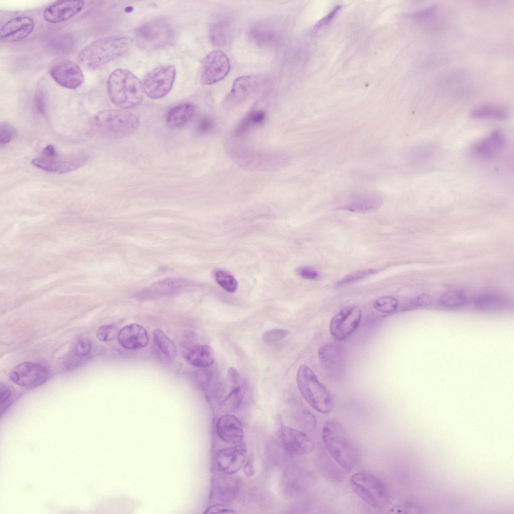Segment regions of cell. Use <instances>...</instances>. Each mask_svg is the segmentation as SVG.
Instances as JSON below:
<instances>
[{
	"label": "cell",
	"instance_id": "cell-1",
	"mask_svg": "<svg viewBox=\"0 0 514 514\" xmlns=\"http://www.w3.org/2000/svg\"><path fill=\"white\" fill-rule=\"evenodd\" d=\"M132 44V39L127 36L102 38L84 47L78 55L77 61L86 69L94 70L125 54Z\"/></svg>",
	"mask_w": 514,
	"mask_h": 514
},
{
	"label": "cell",
	"instance_id": "cell-2",
	"mask_svg": "<svg viewBox=\"0 0 514 514\" xmlns=\"http://www.w3.org/2000/svg\"><path fill=\"white\" fill-rule=\"evenodd\" d=\"M106 88L110 101L124 109L132 108L139 105L144 93L139 78L123 68H117L111 72L107 81Z\"/></svg>",
	"mask_w": 514,
	"mask_h": 514
},
{
	"label": "cell",
	"instance_id": "cell-3",
	"mask_svg": "<svg viewBox=\"0 0 514 514\" xmlns=\"http://www.w3.org/2000/svg\"><path fill=\"white\" fill-rule=\"evenodd\" d=\"M323 442L332 458L342 468L352 469L357 461V452L337 421H326L322 429Z\"/></svg>",
	"mask_w": 514,
	"mask_h": 514
},
{
	"label": "cell",
	"instance_id": "cell-4",
	"mask_svg": "<svg viewBox=\"0 0 514 514\" xmlns=\"http://www.w3.org/2000/svg\"><path fill=\"white\" fill-rule=\"evenodd\" d=\"M297 383L303 398L313 409L323 414L332 411L333 402L330 393L313 371L304 364L298 369Z\"/></svg>",
	"mask_w": 514,
	"mask_h": 514
},
{
	"label": "cell",
	"instance_id": "cell-5",
	"mask_svg": "<svg viewBox=\"0 0 514 514\" xmlns=\"http://www.w3.org/2000/svg\"><path fill=\"white\" fill-rule=\"evenodd\" d=\"M93 124L100 134L107 137L121 138L133 134L138 128L139 120L133 113L124 110L107 109L97 112Z\"/></svg>",
	"mask_w": 514,
	"mask_h": 514
},
{
	"label": "cell",
	"instance_id": "cell-6",
	"mask_svg": "<svg viewBox=\"0 0 514 514\" xmlns=\"http://www.w3.org/2000/svg\"><path fill=\"white\" fill-rule=\"evenodd\" d=\"M350 483L354 493L370 506L381 508L388 503V489L376 475L367 472H358L351 476Z\"/></svg>",
	"mask_w": 514,
	"mask_h": 514
},
{
	"label": "cell",
	"instance_id": "cell-7",
	"mask_svg": "<svg viewBox=\"0 0 514 514\" xmlns=\"http://www.w3.org/2000/svg\"><path fill=\"white\" fill-rule=\"evenodd\" d=\"M138 43L147 49H155L169 44L174 38L170 25L163 20H154L140 25L135 32Z\"/></svg>",
	"mask_w": 514,
	"mask_h": 514
},
{
	"label": "cell",
	"instance_id": "cell-8",
	"mask_svg": "<svg viewBox=\"0 0 514 514\" xmlns=\"http://www.w3.org/2000/svg\"><path fill=\"white\" fill-rule=\"evenodd\" d=\"M175 75L176 70L173 65H162L154 68L143 81L144 92L152 99L164 97L171 90Z\"/></svg>",
	"mask_w": 514,
	"mask_h": 514
},
{
	"label": "cell",
	"instance_id": "cell-9",
	"mask_svg": "<svg viewBox=\"0 0 514 514\" xmlns=\"http://www.w3.org/2000/svg\"><path fill=\"white\" fill-rule=\"evenodd\" d=\"M83 154L60 155L57 152L51 156L42 154L34 158L32 163L35 167L45 171L65 173L81 167L87 161Z\"/></svg>",
	"mask_w": 514,
	"mask_h": 514
},
{
	"label": "cell",
	"instance_id": "cell-10",
	"mask_svg": "<svg viewBox=\"0 0 514 514\" xmlns=\"http://www.w3.org/2000/svg\"><path fill=\"white\" fill-rule=\"evenodd\" d=\"M361 318L362 311L358 307L353 305L344 307L330 321L331 335L337 340L346 339L357 329Z\"/></svg>",
	"mask_w": 514,
	"mask_h": 514
},
{
	"label": "cell",
	"instance_id": "cell-11",
	"mask_svg": "<svg viewBox=\"0 0 514 514\" xmlns=\"http://www.w3.org/2000/svg\"><path fill=\"white\" fill-rule=\"evenodd\" d=\"M278 434L283 448L292 456L304 455L312 452L314 449V442L303 431L281 423Z\"/></svg>",
	"mask_w": 514,
	"mask_h": 514
},
{
	"label": "cell",
	"instance_id": "cell-12",
	"mask_svg": "<svg viewBox=\"0 0 514 514\" xmlns=\"http://www.w3.org/2000/svg\"><path fill=\"white\" fill-rule=\"evenodd\" d=\"M230 68L229 59L222 51L214 50L204 59L201 69V79L205 85H210L223 79Z\"/></svg>",
	"mask_w": 514,
	"mask_h": 514
},
{
	"label": "cell",
	"instance_id": "cell-13",
	"mask_svg": "<svg viewBox=\"0 0 514 514\" xmlns=\"http://www.w3.org/2000/svg\"><path fill=\"white\" fill-rule=\"evenodd\" d=\"M48 371L46 367L37 363L25 362L16 366L9 378L14 383L23 387L36 388L45 383Z\"/></svg>",
	"mask_w": 514,
	"mask_h": 514
},
{
	"label": "cell",
	"instance_id": "cell-14",
	"mask_svg": "<svg viewBox=\"0 0 514 514\" xmlns=\"http://www.w3.org/2000/svg\"><path fill=\"white\" fill-rule=\"evenodd\" d=\"M52 79L63 87L75 89L84 82V75L80 67L75 62L66 60L60 62L50 70Z\"/></svg>",
	"mask_w": 514,
	"mask_h": 514
},
{
	"label": "cell",
	"instance_id": "cell-15",
	"mask_svg": "<svg viewBox=\"0 0 514 514\" xmlns=\"http://www.w3.org/2000/svg\"><path fill=\"white\" fill-rule=\"evenodd\" d=\"M245 453L246 449L243 444L220 449L216 458L218 470L226 475L235 473L244 465Z\"/></svg>",
	"mask_w": 514,
	"mask_h": 514
},
{
	"label": "cell",
	"instance_id": "cell-16",
	"mask_svg": "<svg viewBox=\"0 0 514 514\" xmlns=\"http://www.w3.org/2000/svg\"><path fill=\"white\" fill-rule=\"evenodd\" d=\"M35 23L27 16H18L6 22L0 30V39L4 42H15L28 37L33 31Z\"/></svg>",
	"mask_w": 514,
	"mask_h": 514
},
{
	"label": "cell",
	"instance_id": "cell-17",
	"mask_svg": "<svg viewBox=\"0 0 514 514\" xmlns=\"http://www.w3.org/2000/svg\"><path fill=\"white\" fill-rule=\"evenodd\" d=\"M84 6L82 1H59L48 6L44 11V20L50 23L66 21L79 14Z\"/></svg>",
	"mask_w": 514,
	"mask_h": 514
},
{
	"label": "cell",
	"instance_id": "cell-18",
	"mask_svg": "<svg viewBox=\"0 0 514 514\" xmlns=\"http://www.w3.org/2000/svg\"><path fill=\"white\" fill-rule=\"evenodd\" d=\"M216 432L224 442L234 445L242 444L244 432L240 420L234 415L225 414L217 420Z\"/></svg>",
	"mask_w": 514,
	"mask_h": 514
},
{
	"label": "cell",
	"instance_id": "cell-19",
	"mask_svg": "<svg viewBox=\"0 0 514 514\" xmlns=\"http://www.w3.org/2000/svg\"><path fill=\"white\" fill-rule=\"evenodd\" d=\"M190 285V282L184 279L167 278L143 290L136 296L139 298H148L172 295L186 290Z\"/></svg>",
	"mask_w": 514,
	"mask_h": 514
},
{
	"label": "cell",
	"instance_id": "cell-20",
	"mask_svg": "<svg viewBox=\"0 0 514 514\" xmlns=\"http://www.w3.org/2000/svg\"><path fill=\"white\" fill-rule=\"evenodd\" d=\"M261 80L260 77L255 75H244L236 78L225 98V104L231 106L246 99L257 89Z\"/></svg>",
	"mask_w": 514,
	"mask_h": 514
},
{
	"label": "cell",
	"instance_id": "cell-21",
	"mask_svg": "<svg viewBox=\"0 0 514 514\" xmlns=\"http://www.w3.org/2000/svg\"><path fill=\"white\" fill-rule=\"evenodd\" d=\"M505 143L504 135L500 131L496 130L475 144L471 151L476 157L487 160L499 153L504 148Z\"/></svg>",
	"mask_w": 514,
	"mask_h": 514
},
{
	"label": "cell",
	"instance_id": "cell-22",
	"mask_svg": "<svg viewBox=\"0 0 514 514\" xmlns=\"http://www.w3.org/2000/svg\"><path fill=\"white\" fill-rule=\"evenodd\" d=\"M117 339L121 346L128 349L142 348L149 343L146 330L138 324L123 327L118 331Z\"/></svg>",
	"mask_w": 514,
	"mask_h": 514
},
{
	"label": "cell",
	"instance_id": "cell-23",
	"mask_svg": "<svg viewBox=\"0 0 514 514\" xmlns=\"http://www.w3.org/2000/svg\"><path fill=\"white\" fill-rule=\"evenodd\" d=\"M319 359L322 366L330 372L339 370L343 363L341 346L335 343L322 345L318 350Z\"/></svg>",
	"mask_w": 514,
	"mask_h": 514
},
{
	"label": "cell",
	"instance_id": "cell-24",
	"mask_svg": "<svg viewBox=\"0 0 514 514\" xmlns=\"http://www.w3.org/2000/svg\"><path fill=\"white\" fill-rule=\"evenodd\" d=\"M184 358L192 366L206 368L213 364L215 354L209 345L196 344L187 349L185 353Z\"/></svg>",
	"mask_w": 514,
	"mask_h": 514
},
{
	"label": "cell",
	"instance_id": "cell-25",
	"mask_svg": "<svg viewBox=\"0 0 514 514\" xmlns=\"http://www.w3.org/2000/svg\"><path fill=\"white\" fill-rule=\"evenodd\" d=\"M382 204V200L379 196H367L358 198L344 205H340L336 207L334 210L365 213L378 209Z\"/></svg>",
	"mask_w": 514,
	"mask_h": 514
},
{
	"label": "cell",
	"instance_id": "cell-26",
	"mask_svg": "<svg viewBox=\"0 0 514 514\" xmlns=\"http://www.w3.org/2000/svg\"><path fill=\"white\" fill-rule=\"evenodd\" d=\"M194 106L190 103L178 105L170 109L166 115V122L170 126L177 127L187 123L193 116Z\"/></svg>",
	"mask_w": 514,
	"mask_h": 514
},
{
	"label": "cell",
	"instance_id": "cell-27",
	"mask_svg": "<svg viewBox=\"0 0 514 514\" xmlns=\"http://www.w3.org/2000/svg\"><path fill=\"white\" fill-rule=\"evenodd\" d=\"M472 117L477 119H493L503 120L508 118L509 110L505 107L495 104H484L474 108L471 111Z\"/></svg>",
	"mask_w": 514,
	"mask_h": 514
},
{
	"label": "cell",
	"instance_id": "cell-28",
	"mask_svg": "<svg viewBox=\"0 0 514 514\" xmlns=\"http://www.w3.org/2000/svg\"><path fill=\"white\" fill-rule=\"evenodd\" d=\"M231 37L230 24L221 20L214 24L209 31V38L215 46L221 47L227 44Z\"/></svg>",
	"mask_w": 514,
	"mask_h": 514
},
{
	"label": "cell",
	"instance_id": "cell-29",
	"mask_svg": "<svg viewBox=\"0 0 514 514\" xmlns=\"http://www.w3.org/2000/svg\"><path fill=\"white\" fill-rule=\"evenodd\" d=\"M250 37L256 44L269 47L276 41V32L270 26L265 24H258L253 26L249 32Z\"/></svg>",
	"mask_w": 514,
	"mask_h": 514
},
{
	"label": "cell",
	"instance_id": "cell-30",
	"mask_svg": "<svg viewBox=\"0 0 514 514\" xmlns=\"http://www.w3.org/2000/svg\"><path fill=\"white\" fill-rule=\"evenodd\" d=\"M154 341L162 352L170 360L175 359L177 349L174 343L160 329L153 332Z\"/></svg>",
	"mask_w": 514,
	"mask_h": 514
},
{
	"label": "cell",
	"instance_id": "cell-31",
	"mask_svg": "<svg viewBox=\"0 0 514 514\" xmlns=\"http://www.w3.org/2000/svg\"><path fill=\"white\" fill-rule=\"evenodd\" d=\"M245 387H236L223 400L221 409L223 412H230L237 409L242 400L245 393Z\"/></svg>",
	"mask_w": 514,
	"mask_h": 514
},
{
	"label": "cell",
	"instance_id": "cell-32",
	"mask_svg": "<svg viewBox=\"0 0 514 514\" xmlns=\"http://www.w3.org/2000/svg\"><path fill=\"white\" fill-rule=\"evenodd\" d=\"M265 118V112L261 110H253L241 121L236 131V134L241 135L255 125L262 122Z\"/></svg>",
	"mask_w": 514,
	"mask_h": 514
},
{
	"label": "cell",
	"instance_id": "cell-33",
	"mask_svg": "<svg viewBox=\"0 0 514 514\" xmlns=\"http://www.w3.org/2000/svg\"><path fill=\"white\" fill-rule=\"evenodd\" d=\"M440 304L447 308H456L461 306L466 302L464 293L460 291H451L445 293L440 298Z\"/></svg>",
	"mask_w": 514,
	"mask_h": 514
},
{
	"label": "cell",
	"instance_id": "cell-34",
	"mask_svg": "<svg viewBox=\"0 0 514 514\" xmlns=\"http://www.w3.org/2000/svg\"><path fill=\"white\" fill-rule=\"evenodd\" d=\"M214 275L216 282L223 289L230 293H233L236 291L237 283L236 279L230 274L222 270H217Z\"/></svg>",
	"mask_w": 514,
	"mask_h": 514
},
{
	"label": "cell",
	"instance_id": "cell-35",
	"mask_svg": "<svg viewBox=\"0 0 514 514\" xmlns=\"http://www.w3.org/2000/svg\"><path fill=\"white\" fill-rule=\"evenodd\" d=\"M372 305L375 310L380 312L391 313L397 309L398 301L394 297L385 296L375 300Z\"/></svg>",
	"mask_w": 514,
	"mask_h": 514
},
{
	"label": "cell",
	"instance_id": "cell-36",
	"mask_svg": "<svg viewBox=\"0 0 514 514\" xmlns=\"http://www.w3.org/2000/svg\"><path fill=\"white\" fill-rule=\"evenodd\" d=\"M378 272L374 269H368L358 271L344 277L337 283L338 286H343L360 280Z\"/></svg>",
	"mask_w": 514,
	"mask_h": 514
},
{
	"label": "cell",
	"instance_id": "cell-37",
	"mask_svg": "<svg viewBox=\"0 0 514 514\" xmlns=\"http://www.w3.org/2000/svg\"><path fill=\"white\" fill-rule=\"evenodd\" d=\"M17 135L16 129L6 122L0 124V146H5L10 143Z\"/></svg>",
	"mask_w": 514,
	"mask_h": 514
},
{
	"label": "cell",
	"instance_id": "cell-38",
	"mask_svg": "<svg viewBox=\"0 0 514 514\" xmlns=\"http://www.w3.org/2000/svg\"><path fill=\"white\" fill-rule=\"evenodd\" d=\"M117 328L112 325H103L97 331V338L101 341L107 342L114 339L118 335Z\"/></svg>",
	"mask_w": 514,
	"mask_h": 514
},
{
	"label": "cell",
	"instance_id": "cell-39",
	"mask_svg": "<svg viewBox=\"0 0 514 514\" xmlns=\"http://www.w3.org/2000/svg\"><path fill=\"white\" fill-rule=\"evenodd\" d=\"M91 347L92 343L90 339L87 338H81L74 344L72 349L73 353L78 357H83L89 353Z\"/></svg>",
	"mask_w": 514,
	"mask_h": 514
},
{
	"label": "cell",
	"instance_id": "cell-40",
	"mask_svg": "<svg viewBox=\"0 0 514 514\" xmlns=\"http://www.w3.org/2000/svg\"><path fill=\"white\" fill-rule=\"evenodd\" d=\"M290 333V331L285 329H276L266 331L263 335V340L267 343H272L281 340Z\"/></svg>",
	"mask_w": 514,
	"mask_h": 514
},
{
	"label": "cell",
	"instance_id": "cell-41",
	"mask_svg": "<svg viewBox=\"0 0 514 514\" xmlns=\"http://www.w3.org/2000/svg\"><path fill=\"white\" fill-rule=\"evenodd\" d=\"M432 303L431 298L425 294L414 298L404 307V310H409L417 307L426 306Z\"/></svg>",
	"mask_w": 514,
	"mask_h": 514
},
{
	"label": "cell",
	"instance_id": "cell-42",
	"mask_svg": "<svg viewBox=\"0 0 514 514\" xmlns=\"http://www.w3.org/2000/svg\"><path fill=\"white\" fill-rule=\"evenodd\" d=\"M498 298L494 296H488L482 297L477 300L476 305L480 309H490L500 304Z\"/></svg>",
	"mask_w": 514,
	"mask_h": 514
},
{
	"label": "cell",
	"instance_id": "cell-43",
	"mask_svg": "<svg viewBox=\"0 0 514 514\" xmlns=\"http://www.w3.org/2000/svg\"><path fill=\"white\" fill-rule=\"evenodd\" d=\"M436 11V8L435 6H429L414 13L412 15V17L417 20L424 21L432 17L435 13Z\"/></svg>",
	"mask_w": 514,
	"mask_h": 514
},
{
	"label": "cell",
	"instance_id": "cell-44",
	"mask_svg": "<svg viewBox=\"0 0 514 514\" xmlns=\"http://www.w3.org/2000/svg\"><path fill=\"white\" fill-rule=\"evenodd\" d=\"M235 512L234 509L230 507L219 503L211 505L204 512L205 513H233Z\"/></svg>",
	"mask_w": 514,
	"mask_h": 514
},
{
	"label": "cell",
	"instance_id": "cell-45",
	"mask_svg": "<svg viewBox=\"0 0 514 514\" xmlns=\"http://www.w3.org/2000/svg\"><path fill=\"white\" fill-rule=\"evenodd\" d=\"M297 273L301 278L307 280H313L319 277V274L316 271L307 267L298 268Z\"/></svg>",
	"mask_w": 514,
	"mask_h": 514
},
{
	"label": "cell",
	"instance_id": "cell-46",
	"mask_svg": "<svg viewBox=\"0 0 514 514\" xmlns=\"http://www.w3.org/2000/svg\"><path fill=\"white\" fill-rule=\"evenodd\" d=\"M214 126V123L213 120L210 117H205L202 118L198 122L197 130L199 133L204 134L212 130Z\"/></svg>",
	"mask_w": 514,
	"mask_h": 514
},
{
	"label": "cell",
	"instance_id": "cell-47",
	"mask_svg": "<svg viewBox=\"0 0 514 514\" xmlns=\"http://www.w3.org/2000/svg\"><path fill=\"white\" fill-rule=\"evenodd\" d=\"M43 94L41 91L37 92L35 98V104L37 111L41 114L45 113V106Z\"/></svg>",
	"mask_w": 514,
	"mask_h": 514
},
{
	"label": "cell",
	"instance_id": "cell-48",
	"mask_svg": "<svg viewBox=\"0 0 514 514\" xmlns=\"http://www.w3.org/2000/svg\"><path fill=\"white\" fill-rule=\"evenodd\" d=\"M227 376L229 381L233 386H236L240 381V374L235 367H230L228 368Z\"/></svg>",
	"mask_w": 514,
	"mask_h": 514
},
{
	"label": "cell",
	"instance_id": "cell-49",
	"mask_svg": "<svg viewBox=\"0 0 514 514\" xmlns=\"http://www.w3.org/2000/svg\"><path fill=\"white\" fill-rule=\"evenodd\" d=\"M0 390L1 403L2 406H3V405L5 404L7 401L9 400L11 395V392L7 387L3 384H1Z\"/></svg>",
	"mask_w": 514,
	"mask_h": 514
},
{
	"label": "cell",
	"instance_id": "cell-50",
	"mask_svg": "<svg viewBox=\"0 0 514 514\" xmlns=\"http://www.w3.org/2000/svg\"><path fill=\"white\" fill-rule=\"evenodd\" d=\"M244 472L247 476H251L254 473V469L251 461L249 459L246 461L244 467Z\"/></svg>",
	"mask_w": 514,
	"mask_h": 514
}]
</instances>
